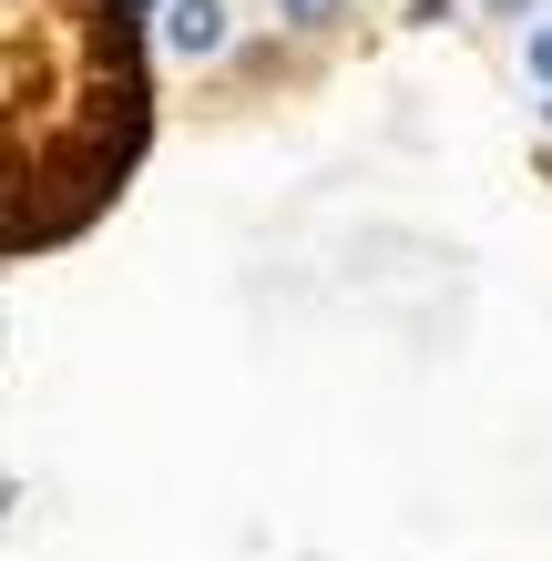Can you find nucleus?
Wrapping results in <instances>:
<instances>
[{"instance_id":"7ed1b4c3","label":"nucleus","mask_w":552,"mask_h":561,"mask_svg":"<svg viewBox=\"0 0 552 561\" xmlns=\"http://www.w3.org/2000/svg\"><path fill=\"white\" fill-rule=\"evenodd\" d=\"M277 31H297V42H328V31L348 21V0H267Z\"/></svg>"},{"instance_id":"f03ea898","label":"nucleus","mask_w":552,"mask_h":561,"mask_svg":"<svg viewBox=\"0 0 552 561\" xmlns=\"http://www.w3.org/2000/svg\"><path fill=\"white\" fill-rule=\"evenodd\" d=\"M225 42H236L225 0H165V51L174 61H225Z\"/></svg>"},{"instance_id":"423d86ee","label":"nucleus","mask_w":552,"mask_h":561,"mask_svg":"<svg viewBox=\"0 0 552 561\" xmlns=\"http://www.w3.org/2000/svg\"><path fill=\"white\" fill-rule=\"evenodd\" d=\"M542 123H552V92H542Z\"/></svg>"},{"instance_id":"39448f33","label":"nucleus","mask_w":552,"mask_h":561,"mask_svg":"<svg viewBox=\"0 0 552 561\" xmlns=\"http://www.w3.org/2000/svg\"><path fill=\"white\" fill-rule=\"evenodd\" d=\"M481 11H492V21H522V31H532V21H542V0H481Z\"/></svg>"},{"instance_id":"20e7f679","label":"nucleus","mask_w":552,"mask_h":561,"mask_svg":"<svg viewBox=\"0 0 552 561\" xmlns=\"http://www.w3.org/2000/svg\"><path fill=\"white\" fill-rule=\"evenodd\" d=\"M522 72H532V82H542V92H552V11H542V21H532V31H522Z\"/></svg>"},{"instance_id":"f257e3e1","label":"nucleus","mask_w":552,"mask_h":561,"mask_svg":"<svg viewBox=\"0 0 552 561\" xmlns=\"http://www.w3.org/2000/svg\"><path fill=\"white\" fill-rule=\"evenodd\" d=\"M154 144L144 0H0V266L92 236Z\"/></svg>"}]
</instances>
